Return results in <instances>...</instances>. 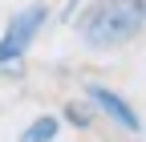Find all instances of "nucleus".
Segmentation results:
<instances>
[{"label": "nucleus", "instance_id": "f257e3e1", "mask_svg": "<svg viewBox=\"0 0 146 142\" xmlns=\"http://www.w3.org/2000/svg\"><path fill=\"white\" fill-rule=\"evenodd\" d=\"M142 29V16L134 8V0H98L81 21V37L94 49H118L126 41H134Z\"/></svg>", "mask_w": 146, "mask_h": 142}, {"label": "nucleus", "instance_id": "f03ea898", "mask_svg": "<svg viewBox=\"0 0 146 142\" xmlns=\"http://www.w3.org/2000/svg\"><path fill=\"white\" fill-rule=\"evenodd\" d=\"M45 21H49V8L45 4H29L25 12H16L12 25H8V33H4V41H0V65H8V61L21 57V53L33 45L36 29H41Z\"/></svg>", "mask_w": 146, "mask_h": 142}, {"label": "nucleus", "instance_id": "7ed1b4c3", "mask_svg": "<svg viewBox=\"0 0 146 142\" xmlns=\"http://www.w3.org/2000/svg\"><path fill=\"white\" fill-rule=\"evenodd\" d=\"M85 94H89V102H94L98 110H102V114H106L110 122H114V126H122V130H130V134H134V130H142V122H138V114H134V110H130V106H126V102H122V98H118L114 90H106V85H89Z\"/></svg>", "mask_w": 146, "mask_h": 142}, {"label": "nucleus", "instance_id": "20e7f679", "mask_svg": "<svg viewBox=\"0 0 146 142\" xmlns=\"http://www.w3.org/2000/svg\"><path fill=\"white\" fill-rule=\"evenodd\" d=\"M53 138H57V118H49V114L36 118L33 126L21 134V142H53Z\"/></svg>", "mask_w": 146, "mask_h": 142}, {"label": "nucleus", "instance_id": "39448f33", "mask_svg": "<svg viewBox=\"0 0 146 142\" xmlns=\"http://www.w3.org/2000/svg\"><path fill=\"white\" fill-rule=\"evenodd\" d=\"M65 114H69V122H77V126H85V122H89V110H77V102H73Z\"/></svg>", "mask_w": 146, "mask_h": 142}, {"label": "nucleus", "instance_id": "423d86ee", "mask_svg": "<svg viewBox=\"0 0 146 142\" xmlns=\"http://www.w3.org/2000/svg\"><path fill=\"white\" fill-rule=\"evenodd\" d=\"M134 8H138V16L146 21V0H134Z\"/></svg>", "mask_w": 146, "mask_h": 142}, {"label": "nucleus", "instance_id": "0eeeda50", "mask_svg": "<svg viewBox=\"0 0 146 142\" xmlns=\"http://www.w3.org/2000/svg\"><path fill=\"white\" fill-rule=\"evenodd\" d=\"M142 130H146V126H142Z\"/></svg>", "mask_w": 146, "mask_h": 142}]
</instances>
